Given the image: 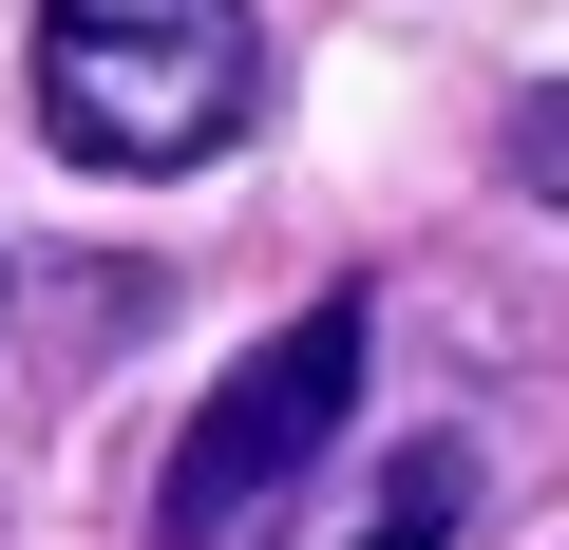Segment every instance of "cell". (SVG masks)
<instances>
[{"instance_id":"obj_1","label":"cell","mask_w":569,"mask_h":550,"mask_svg":"<svg viewBox=\"0 0 569 550\" xmlns=\"http://www.w3.org/2000/svg\"><path fill=\"white\" fill-rule=\"evenodd\" d=\"M20 77H39V133L77 171L152 190V171H209L266 114V20L247 0H39Z\"/></svg>"},{"instance_id":"obj_2","label":"cell","mask_w":569,"mask_h":550,"mask_svg":"<svg viewBox=\"0 0 569 550\" xmlns=\"http://www.w3.org/2000/svg\"><path fill=\"white\" fill-rule=\"evenodd\" d=\"M361 361H380V304H361V286H323L305 323H266V342L190 399V437L152 456V550H284L323 437L361 418Z\"/></svg>"},{"instance_id":"obj_3","label":"cell","mask_w":569,"mask_h":550,"mask_svg":"<svg viewBox=\"0 0 569 550\" xmlns=\"http://www.w3.org/2000/svg\"><path fill=\"white\" fill-rule=\"evenodd\" d=\"M475 493H493V474H475V437H399V456H380V512H361L342 550H456V531H475Z\"/></svg>"},{"instance_id":"obj_4","label":"cell","mask_w":569,"mask_h":550,"mask_svg":"<svg viewBox=\"0 0 569 550\" xmlns=\"http://www.w3.org/2000/svg\"><path fill=\"white\" fill-rule=\"evenodd\" d=\"M493 171H512L531 209H569V77H531V96H512V133H493Z\"/></svg>"}]
</instances>
